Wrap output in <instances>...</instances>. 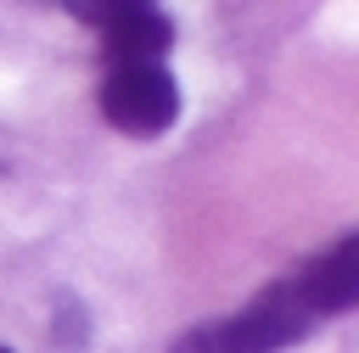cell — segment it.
<instances>
[{
	"instance_id": "cell-1",
	"label": "cell",
	"mask_w": 359,
	"mask_h": 353,
	"mask_svg": "<svg viewBox=\"0 0 359 353\" xmlns=\"http://www.w3.org/2000/svg\"><path fill=\"white\" fill-rule=\"evenodd\" d=\"M314 325H320L314 303L303 297L297 275H286V280L264 286L258 297H247L241 308L180 331V336L168 342V353H286V347H297Z\"/></svg>"
},
{
	"instance_id": "cell-2",
	"label": "cell",
	"mask_w": 359,
	"mask_h": 353,
	"mask_svg": "<svg viewBox=\"0 0 359 353\" xmlns=\"http://www.w3.org/2000/svg\"><path fill=\"white\" fill-rule=\"evenodd\" d=\"M101 118L129 140H157L180 123V78L168 62H112L101 73Z\"/></svg>"
},
{
	"instance_id": "cell-3",
	"label": "cell",
	"mask_w": 359,
	"mask_h": 353,
	"mask_svg": "<svg viewBox=\"0 0 359 353\" xmlns=\"http://www.w3.org/2000/svg\"><path fill=\"white\" fill-rule=\"evenodd\" d=\"M297 286H303V297L314 303L320 319L348 314V308L359 303V235L348 230V235H337L325 252H314V258L297 269Z\"/></svg>"
},
{
	"instance_id": "cell-4",
	"label": "cell",
	"mask_w": 359,
	"mask_h": 353,
	"mask_svg": "<svg viewBox=\"0 0 359 353\" xmlns=\"http://www.w3.org/2000/svg\"><path fill=\"white\" fill-rule=\"evenodd\" d=\"M168 45H174V22L163 17V6L129 11V17H118V22L101 28V56H107V67H112V62H168Z\"/></svg>"
},
{
	"instance_id": "cell-5",
	"label": "cell",
	"mask_w": 359,
	"mask_h": 353,
	"mask_svg": "<svg viewBox=\"0 0 359 353\" xmlns=\"http://www.w3.org/2000/svg\"><path fill=\"white\" fill-rule=\"evenodd\" d=\"M6 6H39V11H45V6H56V11L79 17V6H84V0H6Z\"/></svg>"
},
{
	"instance_id": "cell-6",
	"label": "cell",
	"mask_w": 359,
	"mask_h": 353,
	"mask_svg": "<svg viewBox=\"0 0 359 353\" xmlns=\"http://www.w3.org/2000/svg\"><path fill=\"white\" fill-rule=\"evenodd\" d=\"M0 353H11V347H0Z\"/></svg>"
}]
</instances>
